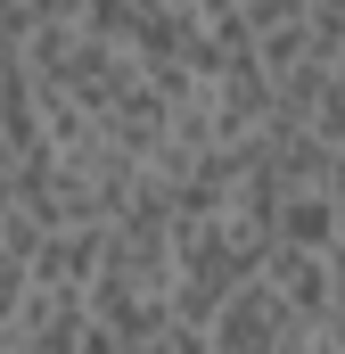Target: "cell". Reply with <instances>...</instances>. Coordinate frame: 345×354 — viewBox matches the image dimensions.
I'll use <instances>...</instances> for the list:
<instances>
[{
	"label": "cell",
	"mask_w": 345,
	"mask_h": 354,
	"mask_svg": "<svg viewBox=\"0 0 345 354\" xmlns=\"http://www.w3.org/2000/svg\"><path fill=\"white\" fill-rule=\"evenodd\" d=\"M288 346L313 354V322L288 305V288H279L271 272L239 280V288L222 297L214 330H206V354H288Z\"/></svg>",
	"instance_id": "1"
},
{
	"label": "cell",
	"mask_w": 345,
	"mask_h": 354,
	"mask_svg": "<svg viewBox=\"0 0 345 354\" xmlns=\"http://www.w3.org/2000/svg\"><path fill=\"white\" fill-rule=\"evenodd\" d=\"M99 256H107V223H75V231H41V248H33V280H50V288H83L99 280Z\"/></svg>",
	"instance_id": "2"
},
{
	"label": "cell",
	"mask_w": 345,
	"mask_h": 354,
	"mask_svg": "<svg viewBox=\"0 0 345 354\" xmlns=\"http://www.w3.org/2000/svg\"><path fill=\"white\" fill-rule=\"evenodd\" d=\"M271 239H288V248H337L345 239V206L321 189V181H288V198H279V223H271Z\"/></svg>",
	"instance_id": "3"
}]
</instances>
